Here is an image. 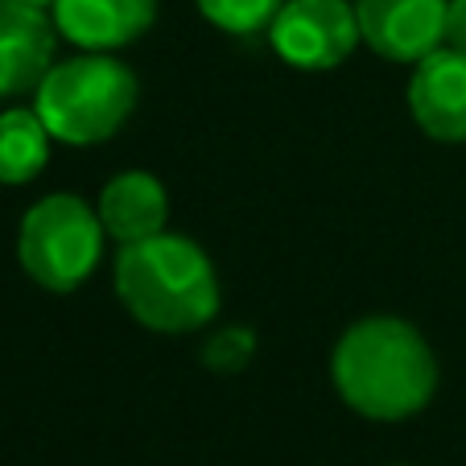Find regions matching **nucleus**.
<instances>
[{
  "instance_id": "nucleus-1",
  "label": "nucleus",
  "mask_w": 466,
  "mask_h": 466,
  "mask_svg": "<svg viewBox=\"0 0 466 466\" xmlns=\"http://www.w3.org/2000/svg\"><path fill=\"white\" fill-rule=\"evenodd\" d=\"M335 388L371 421H405L421 413L438 388V360L405 318H363L347 326L330 355Z\"/></svg>"
},
{
  "instance_id": "nucleus-2",
  "label": "nucleus",
  "mask_w": 466,
  "mask_h": 466,
  "mask_svg": "<svg viewBox=\"0 0 466 466\" xmlns=\"http://www.w3.org/2000/svg\"><path fill=\"white\" fill-rule=\"evenodd\" d=\"M116 293L145 330L190 335L219 314V277L203 248L186 236H149L116 256Z\"/></svg>"
},
{
  "instance_id": "nucleus-3",
  "label": "nucleus",
  "mask_w": 466,
  "mask_h": 466,
  "mask_svg": "<svg viewBox=\"0 0 466 466\" xmlns=\"http://www.w3.org/2000/svg\"><path fill=\"white\" fill-rule=\"evenodd\" d=\"M137 75L112 54L83 50L79 58L54 62L37 83L34 107L54 141L62 145H104L124 128L137 107Z\"/></svg>"
},
{
  "instance_id": "nucleus-4",
  "label": "nucleus",
  "mask_w": 466,
  "mask_h": 466,
  "mask_svg": "<svg viewBox=\"0 0 466 466\" xmlns=\"http://www.w3.org/2000/svg\"><path fill=\"white\" fill-rule=\"evenodd\" d=\"M104 223L79 194H50L34 203L21 219L17 256L21 268L50 293H71L99 268L104 256Z\"/></svg>"
},
{
  "instance_id": "nucleus-5",
  "label": "nucleus",
  "mask_w": 466,
  "mask_h": 466,
  "mask_svg": "<svg viewBox=\"0 0 466 466\" xmlns=\"http://www.w3.org/2000/svg\"><path fill=\"white\" fill-rule=\"evenodd\" d=\"M268 42L298 71H335L363 42L355 0H285Z\"/></svg>"
},
{
  "instance_id": "nucleus-6",
  "label": "nucleus",
  "mask_w": 466,
  "mask_h": 466,
  "mask_svg": "<svg viewBox=\"0 0 466 466\" xmlns=\"http://www.w3.org/2000/svg\"><path fill=\"white\" fill-rule=\"evenodd\" d=\"M450 0H355L360 34L380 58L421 62L441 46Z\"/></svg>"
},
{
  "instance_id": "nucleus-7",
  "label": "nucleus",
  "mask_w": 466,
  "mask_h": 466,
  "mask_svg": "<svg viewBox=\"0 0 466 466\" xmlns=\"http://www.w3.org/2000/svg\"><path fill=\"white\" fill-rule=\"evenodd\" d=\"M409 107L425 137L441 145L466 141V54L438 46L409 79Z\"/></svg>"
},
{
  "instance_id": "nucleus-8",
  "label": "nucleus",
  "mask_w": 466,
  "mask_h": 466,
  "mask_svg": "<svg viewBox=\"0 0 466 466\" xmlns=\"http://www.w3.org/2000/svg\"><path fill=\"white\" fill-rule=\"evenodd\" d=\"M58 25L50 9H34L25 0H0V96L37 91L54 66Z\"/></svg>"
},
{
  "instance_id": "nucleus-9",
  "label": "nucleus",
  "mask_w": 466,
  "mask_h": 466,
  "mask_svg": "<svg viewBox=\"0 0 466 466\" xmlns=\"http://www.w3.org/2000/svg\"><path fill=\"white\" fill-rule=\"evenodd\" d=\"M54 25L71 46L112 54L149 34L157 0H54Z\"/></svg>"
},
{
  "instance_id": "nucleus-10",
  "label": "nucleus",
  "mask_w": 466,
  "mask_h": 466,
  "mask_svg": "<svg viewBox=\"0 0 466 466\" xmlns=\"http://www.w3.org/2000/svg\"><path fill=\"white\" fill-rule=\"evenodd\" d=\"M169 219V194L145 169L116 174L99 194V223L116 244H141L149 236H161Z\"/></svg>"
},
{
  "instance_id": "nucleus-11",
  "label": "nucleus",
  "mask_w": 466,
  "mask_h": 466,
  "mask_svg": "<svg viewBox=\"0 0 466 466\" xmlns=\"http://www.w3.org/2000/svg\"><path fill=\"white\" fill-rule=\"evenodd\" d=\"M50 128L42 124L37 107H9L0 112V182L25 186L50 161Z\"/></svg>"
},
{
  "instance_id": "nucleus-12",
  "label": "nucleus",
  "mask_w": 466,
  "mask_h": 466,
  "mask_svg": "<svg viewBox=\"0 0 466 466\" xmlns=\"http://www.w3.org/2000/svg\"><path fill=\"white\" fill-rule=\"evenodd\" d=\"M194 5H198V13L215 29L236 34V37H252L273 25L277 9H281L285 0H194Z\"/></svg>"
},
{
  "instance_id": "nucleus-13",
  "label": "nucleus",
  "mask_w": 466,
  "mask_h": 466,
  "mask_svg": "<svg viewBox=\"0 0 466 466\" xmlns=\"http://www.w3.org/2000/svg\"><path fill=\"white\" fill-rule=\"evenodd\" d=\"M252 355H256V339L248 326H223L219 335H211L203 347V360L211 371H239L248 368Z\"/></svg>"
},
{
  "instance_id": "nucleus-14",
  "label": "nucleus",
  "mask_w": 466,
  "mask_h": 466,
  "mask_svg": "<svg viewBox=\"0 0 466 466\" xmlns=\"http://www.w3.org/2000/svg\"><path fill=\"white\" fill-rule=\"evenodd\" d=\"M441 46L466 54V0H450V5H446V29H441Z\"/></svg>"
},
{
  "instance_id": "nucleus-15",
  "label": "nucleus",
  "mask_w": 466,
  "mask_h": 466,
  "mask_svg": "<svg viewBox=\"0 0 466 466\" xmlns=\"http://www.w3.org/2000/svg\"><path fill=\"white\" fill-rule=\"evenodd\" d=\"M25 5H34V9H54V0H25Z\"/></svg>"
}]
</instances>
